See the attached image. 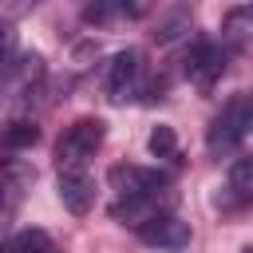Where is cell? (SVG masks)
Returning a JSON list of instances; mask_svg holds the SVG:
<instances>
[{"label": "cell", "mask_w": 253, "mask_h": 253, "mask_svg": "<svg viewBox=\"0 0 253 253\" xmlns=\"http://www.w3.org/2000/svg\"><path fill=\"white\" fill-rule=\"evenodd\" d=\"M138 71H142V55H138L134 47L119 51V55L107 63V75H103L107 99H111V103H126V99L134 95V87H138Z\"/></svg>", "instance_id": "cell-4"}, {"label": "cell", "mask_w": 253, "mask_h": 253, "mask_svg": "<svg viewBox=\"0 0 253 253\" xmlns=\"http://www.w3.org/2000/svg\"><path fill=\"white\" fill-rule=\"evenodd\" d=\"M43 75V67H40V55H24L20 63H12L4 75H0V99L8 103V99H20V95H32V83Z\"/></svg>", "instance_id": "cell-10"}, {"label": "cell", "mask_w": 253, "mask_h": 253, "mask_svg": "<svg viewBox=\"0 0 253 253\" xmlns=\"http://www.w3.org/2000/svg\"><path fill=\"white\" fill-rule=\"evenodd\" d=\"M138 8H126V4H87L83 8V20L87 24H99V20H111V16H134Z\"/></svg>", "instance_id": "cell-15"}, {"label": "cell", "mask_w": 253, "mask_h": 253, "mask_svg": "<svg viewBox=\"0 0 253 253\" xmlns=\"http://www.w3.org/2000/svg\"><path fill=\"white\" fill-rule=\"evenodd\" d=\"M59 202L75 217L91 213V206H95V182H91V174L87 170H59Z\"/></svg>", "instance_id": "cell-6"}, {"label": "cell", "mask_w": 253, "mask_h": 253, "mask_svg": "<svg viewBox=\"0 0 253 253\" xmlns=\"http://www.w3.org/2000/svg\"><path fill=\"white\" fill-rule=\"evenodd\" d=\"M249 126H253V103H249V95L237 91V95L225 99V107H221L217 119L210 123V130H206V150H210L213 158L237 150V146L245 142Z\"/></svg>", "instance_id": "cell-1"}, {"label": "cell", "mask_w": 253, "mask_h": 253, "mask_svg": "<svg viewBox=\"0 0 253 253\" xmlns=\"http://www.w3.org/2000/svg\"><path fill=\"white\" fill-rule=\"evenodd\" d=\"M107 182L119 198H142V194H158L166 190V174L150 170V166H134V162H119L107 170Z\"/></svg>", "instance_id": "cell-3"}, {"label": "cell", "mask_w": 253, "mask_h": 253, "mask_svg": "<svg viewBox=\"0 0 253 253\" xmlns=\"http://www.w3.org/2000/svg\"><path fill=\"white\" fill-rule=\"evenodd\" d=\"M186 28H190V12H174L170 20H162V24H158L154 40H158V43H170V40H178Z\"/></svg>", "instance_id": "cell-16"}, {"label": "cell", "mask_w": 253, "mask_h": 253, "mask_svg": "<svg viewBox=\"0 0 253 253\" xmlns=\"http://www.w3.org/2000/svg\"><path fill=\"white\" fill-rule=\"evenodd\" d=\"M12 43H16V32L8 24H0V75L12 67Z\"/></svg>", "instance_id": "cell-17"}, {"label": "cell", "mask_w": 253, "mask_h": 253, "mask_svg": "<svg viewBox=\"0 0 253 253\" xmlns=\"http://www.w3.org/2000/svg\"><path fill=\"white\" fill-rule=\"evenodd\" d=\"M158 213H166L162 210V190L158 194H142V198H115V206H111V217L123 221V225H134V229L146 225Z\"/></svg>", "instance_id": "cell-8"}, {"label": "cell", "mask_w": 253, "mask_h": 253, "mask_svg": "<svg viewBox=\"0 0 253 253\" xmlns=\"http://www.w3.org/2000/svg\"><path fill=\"white\" fill-rule=\"evenodd\" d=\"M36 138H40L36 123H24V119H20V123H8V126L0 130V146H4V150H28Z\"/></svg>", "instance_id": "cell-12"}, {"label": "cell", "mask_w": 253, "mask_h": 253, "mask_svg": "<svg viewBox=\"0 0 253 253\" xmlns=\"http://www.w3.org/2000/svg\"><path fill=\"white\" fill-rule=\"evenodd\" d=\"M146 146H150L154 158H174V154H178V134H174V126H154L150 138H146Z\"/></svg>", "instance_id": "cell-14"}, {"label": "cell", "mask_w": 253, "mask_h": 253, "mask_svg": "<svg viewBox=\"0 0 253 253\" xmlns=\"http://www.w3.org/2000/svg\"><path fill=\"white\" fill-rule=\"evenodd\" d=\"M225 71V51L217 43H194L186 51V75L198 83V87H210L217 75Z\"/></svg>", "instance_id": "cell-7"}, {"label": "cell", "mask_w": 253, "mask_h": 253, "mask_svg": "<svg viewBox=\"0 0 253 253\" xmlns=\"http://www.w3.org/2000/svg\"><path fill=\"white\" fill-rule=\"evenodd\" d=\"M138 237L154 249H186L190 245V221H182L178 213H158L146 225H138Z\"/></svg>", "instance_id": "cell-5"}, {"label": "cell", "mask_w": 253, "mask_h": 253, "mask_svg": "<svg viewBox=\"0 0 253 253\" xmlns=\"http://www.w3.org/2000/svg\"><path fill=\"white\" fill-rule=\"evenodd\" d=\"M103 134H107V123H103V119H75V123L59 134V142H55V162H59V170H83L87 158L103 146Z\"/></svg>", "instance_id": "cell-2"}, {"label": "cell", "mask_w": 253, "mask_h": 253, "mask_svg": "<svg viewBox=\"0 0 253 253\" xmlns=\"http://www.w3.org/2000/svg\"><path fill=\"white\" fill-rule=\"evenodd\" d=\"M0 253H59V249H55V241L43 229H20V233H12L4 241Z\"/></svg>", "instance_id": "cell-11"}, {"label": "cell", "mask_w": 253, "mask_h": 253, "mask_svg": "<svg viewBox=\"0 0 253 253\" xmlns=\"http://www.w3.org/2000/svg\"><path fill=\"white\" fill-rule=\"evenodd\" d=\"M32 178H36V174H32L24 162H4V166H0V225L16 213L20 194H24V186H28Z\"/></svg>", "instance_id": "cell-9"}, {"label": "cell", "mask_w": 253, "mask_h": 253, "mask_svg": "<svg viewBox=\"0 0 253 253\" xmlns=\"http://www.w3.org/2000/svg\"><path fill=\"white\" fill-rule=\"evenodd\" d=\"M229 190H233L237 202L253 198V158H233V166H229Z\"/></svg>", "instance_id": "cell-13"}]
</instances>
